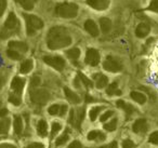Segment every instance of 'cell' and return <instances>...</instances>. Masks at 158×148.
Here are the masks:
<instances>
[{"label": "cell", "instance_id": "6da1fadb", "mask_svg": "<svg viewBox=\"0 0 158 148\" xmlns=\"http://www.w3.org/2000/svg\"><path fill=\"white\" fill-rule=\"evenodd\" d=\"M47 43L49 49L57 50L65 48L72 43V38L68 31L63 26H54L49 31L47 36Z\"/></svg>", "mask_w": 158, "mask_h": 148}, {"label": "cell", "instance_id": "7a4b0ae2", "mask_svg": "<svg viewBox=\"0 0 158 148\" xmlns=\"http://www.w3.org/2000/svg\"><path fill=\"white\" fill-rule=\"evenodd\" d=\"M55 13L61 18H73L78 13V6L76 3H61L55 8Z\"/></svg>", "mask_w": 158, "mask_h": 148}, {"label": "cell", "instance_id": "3957f363", "mask_svg": "<svg viewBox=\"0 0 158 148\" xmlns=\"http://www.w3.org/2000/svg\"><path fill=\"white\" fill-rule=\"evenodd\" d=\"M19 27H20V23H19L18 18L13 12H11L5 23V28L1 33V38H7L9 36L13 35L14 33L19 31Z\"/></svg>", "mask_w": 158, "mask_h": 148}, {"label": "cell", "instance_id": "277c9868", "mask_svg": "<svg viewBox=\"0 0 158 148\" xmlns=\"http://www.w3.org/2000/svg\"><path fill=\"white\" fill-rule=\"evenodd\" d=\"M24 18L25 21H26L27 34L29 36L34 35L36 31L44 27V22L38 16L33 15V14H24Z\"/></svg>", "mask_w": 158, "mask_h": 148}, {"label": "cell", "instance_id": "5b68a950", "mask_svg": "<svg viewBox=\"0 0 158 148\" xmlns=\"http://www.w3.org/2000/svg\"><path fill=\"white\" fill-rule=\"evenodd\" d=\"M50 98V94L44 89H35L31 92V100L36 105H44Z\"/></svg>", "mask_w": 158, "mask_h": 148}, {"label": "cell", "instance_id": "8992f818", "mask_svg": "<svg viewBox=\"0 0 158 148\" xmlns=\"http://www.w3.org/2000/svg\"><path fill=\"white\" fill-rule=\"evenodd\" d=\"M103 67L105 70L110 72H118L123 69V65L119 62V60H117L116 57H113V56L106 57L103 63Z\"/></svg>", "mask_w": 158, "mask_h": 148}, {"label": "cell", "instance_id": "52a82bcc", "mask_svg": "<svg viewBox=\"0 0 158 148\" xmlns=\"http://www.w3.org/2000/svg\"><path fill=\"white\" fill-rule=\"evenodd\" d=\"M85 115V109L84 108H79L77 110H70L69 115V123L75 125L77 129H80V123H81L82 119H84Z\"/></svg>", "mask_w": 158, "mask_h": 148}, {"label": "cell", "instance_id": "ba28073f", "mask_svg": "<svg viewBox=\"0 0 158 148\" xmlns=\"http://www.w3.org/2000/svg\"><path fill=\"white\" fill-rule=\"evenodd\" d=\"M44 62L56 70H62L65 67V61L61 56H44Z\"/></svg>", "mask_w": 158, "mask_h": 148}, {"label": "cell", "instance_id": "9c48e42d", "mask_svg": "<svg viewBox=\"0 0 158 148\" xmlns=\"http://www.w3.org/2000/svg\"><path fill=\"white\" fill-rule=\"evenodd\" d=\"M86 63L90 66H97L100 63V54L95 49H88L87 50Z\"/></svg>", "mask_w": 158, "mask_h": 148}, {"label": "cell", "instance_id": "30bf717a", "mask_svg": "<svg viewBox=\"0 0 158 148\" xmlns=\"http://www.w3.org/2000/svg\"><path fill=\"white\" fill-rule=\"evenodd\" d=\"M87 5L92 9L102 11V10H105L108 8L110 0H87Z\"/></svg>", "mask_w": 158, "mask_h": 148}, {"label": "cell", "instance_id": "8fae6325", "mask_svg": "<svg viewBox=\"0 0 158 148\" xmlns=\"http://www.w3.org/2000/svg\"><path fill=\"white\" fill-rule=\"evenodd\" d=\"M25 81L23 79L19 78V77H15V78L12 80L11 83V89L13 91V94H16V95L21 96V93L23 91V88H24Z\"/></svg>", "mask_w": 158, "mask_h": 148}, {"label": "cell", "instance_id": "7c38bea8", "mask_svg": "<svg viewBox=\"0 0 158 148\" xmlns=\"http://www.w3.org/2000/svg\"><path fill=\"white\" fill-rule=\"evenodd\" d=\"M132 130L135 133H145L147 131V123L145 119H138L132 125Z\"/></svg>", "mask_w": 158, "mask_h": 148}, {"label": "cell", "instance_id": "4fadbf2b", "mask_svg": "<svg viewBox=\"0 0 158 148\" xmlns=\"http://www.w3.org/2000/svg\"><path fill=\"white\" fill-rule=\"evenodd\" d=\"M149 31H151V27H149V25L146 24V23H141V24H139L138 27H136L135 35L138 36L139 38H144L148 35Z\"/></svg>", "mask_w": 158, "mask_h": 148}, {"label": "cell", "instance_id": "5bb4252c", "mask_svg": "<svg viewBox=\"0 0 158 148\" xmlns=\"http://www.w3.org/2000/svg\"><path fill=\"white\" fill-rule=\"evenodd\" d=\"M9 49H11V50H14L16 51V52L19 53H25L27 51V49H28V47H27L26 43H24V42H21V41H11L9 43Z\"/></svg>", "mask_w": 158, "mask_h": 148}, {"label": "cell", "instance_id": "9a60e30c", "mask_svg": "<svg viewBox=\"0 0 158 148\" xmlns=\"http://www.w3.org/2000/svg\"><path fill=\"white\" fill-rule=\"evenodd\" d=\"M85 28H86V31H88L91 36H93V37H98V36H99V28H98L94 21H92V20L87 21V22L85 23Z\"/></svg>", "mask_w": 158, "mask_h": 148}, {"label": "cell", "instance_id": "2e32d148", "mask_svg": "<svg viewBox=\"0 0 158 148\" xmlns=\"http://www.w3.org/2000/svg\"><path fill=\"white\" fill-rule=\"evenodd\" d=\"M117 106H118L119 108H121V109L125 110L127 117H130L134 111V107L132 106V105L128 104V103L123 102V101H118V102H117Z\"/></svg>", "mask_w": 158, "mask_h": 148}, {"label": "cell", "instance_id": "e0dca14e", "mask_svg": "<svg viewBox=\"0 0 158 148\" xmlns=\"http://www.w3.org/2000/svg\"><path fill=\"white\" fill-rule=\"evenodd\" d=\"M64 93H65L66 97H67V100L69 101V102L74 103V104L80 103V97H79L75 92H73L72 90L68 89V88H64Z\"/></svg>", "mask_w": 158, "mask_h": 148}, {"label": "cell", "instance_id": "ac0fdd59", "mask_svg": "<svg viewBox=\"0 0 158 148\" xmlns=\"http://www.w3.org/2000/svg\"><path fill=\"white\" fill-rule=\"evenodd\" d=\"M94 79L97 81V88L98 89H103L107 85V82H108V79L106 76L102 74H97L94 75Z\"/></svg>", "mask_w": 158, "mask_h": 148}, {"label": "cell", "instance_id": "d6986e66", "mask_svg": "<svg viewBox=\"0 0 158 148\" xmlns=\"http://www.w3.org/2000/svg\"><path fill=\"white\" fill-rule=\"evenodd\" d=\"M130 96H131L132 100L135 101L139 104H144V103L146 102V96L143 93H141V92L132 91L131 93H130Z\"/></svg>", "mask_w": 158, "mask_h": 148}, {"label": "cell", "instance_id": "ffe728a7", "mask_svg": "<svg viewBox=\"0 0 158 148\" xmlns=\"http://www.w3.org/2000/svg\"><path fill=\"white\" fill-rule=\"evenodd\" d=\"M100 26H101V29L104 34L108 33L112 28V22H110V18H102L100 20Z\"/></svg>", "mask_w": 158, "mask_h": 148}, {"label": "cell", "instance_id": "44dd1931", "mask_svg": "<svg viewBox=\"0 0 158 148\" xmlns=\"http://www.w3.org/2000/svg\"><path fill=\"white\" fill-rule=\"evenodd\" d=\"M37 132L40 136H46L48 133V124L44 120H40L37 125Z\"/></svg>", "mask_w": 158, "mask_h": 148}, {"label": "cell", "instance_id": "7402d4cb", "mask_svg": "<svg viewBox=\"0 0 158 148\" xmlns=\"http://www.w3.org/2000/svg\"><path fill=\"white\" fill-rule=\"evenodd\" d=\"M23 131V120L20 116L14 117V132L16 134H21Z\"/></svg>", "mask_w": 158, "mask_h": 148}, {"label": "cell", "instance_id": "603a6c76", "mask_svg": "<svg viewBox=\"0 0 158 148\" xmlns=\"http://www.w3.org/2000/svg\"><path fill=\"white\" fill-rule=\"evenodd\" d=\"M88 139L89 141H94V139L104 141V139H105V135L100 132V131H91L88 134Z\"/></svg>", "mask_w": 158, "mask_h": 148}, {"label": "cell", "instance_id": "cb8c5ba5", "mask_svg": "<svg viewBox=\"0 0 158 148\" xmlns=\"http://www.w3.org/2000/svg\"><path fill=\"white\" fill-rule=\"evenodd\" d=\"M106 93H107L108 95H120L121 92L118 90V85H117V83L114 82L107 87V89H106Z\"/></svg>", "mask_w": 158, "mask_h": 148}, {"label": "cell", "instance_id": "d4e9b609", "mask_svg": "<svg viewBox=\"0 0 158 148\" xmlns=\"http://www.w3.org/2000/svg\"><path fill=\"white\" fill-rule=\"evenodd\" d=\"M31 69H33V61H31V60H27V61H25L24 63L21 65L20 70L22 74H27V72H29Z\"/></svg>", "mask_w": 158, "mask_h": 148}, {"label": "cell", "instance_id": "484cf974", "mask_svg": "<svg viewBox=\"0 0 158 148\" xmlns=\"http://www.w3.org/2000/svg\"><path fill=\"white\" fill-rule=\"evenodd\" d=\"M9 126H10L9 119L0 120V134H7L8 131H9Z\"/></svg>", "mask_w": 158, "mask_h": 148}, {"label": "cell", "instance_id": "4316f807", "mask_svg": "<svg viewBox=\"0 0 158 148\" xmlns=\"http://www.w3.org/2000/svg\"><path fill=\"white\" fill-rule=\"evenodd\" d=\"M18 1L25 10H31L36 2V0H18Z\"/></svg>", "mask_w": 158, "mask_h": 148}, {"label": "cell", "instance_id": "83f0119b", "mask_svg": "<svg viewBox=\"0 0 158 148\" xmlns=\"http://www.w3.org/2000/svg\"><path fill=\"white\" fill-rule=\"evenodd\" d=\"M66 54H67V56L69 57L70 60H77L80 56V51L77 48H73V49H70V50H68Z\"/></svg>", "mask_w": 158, "mask_h": 148}, {"label": "cell", "instance_id": "f1b7e54d", "mask_svg": "<svg viewBox=\"0 0 158 148\" xmlns=\"http://www.w3.org/2000/svg\"><path fill=\"white\" fill-rule=\"evenodd\" d=\"M116 128H117V119H113L110 122L104 124V129H105L106 131H110V132L115 131L116 130Z\"/></svg>", "mask_w": 158, "mask_h": 148}, {"label": "cell", "instance_id": "f546056e", "mask_svg": "<svg viewBox=\"0 0 158 148\" xmlns=\"http://www.w3.org/2000/svg\"><path fill=\"white\" fill-rule=\"evenodd\" d=\"M103 109V107L102 106H100V107H93L92 109L90 110V119H91V121H94L95 119H97V117H98V115L100 113V111Z\"/></svg>", "mask_w": 158, "mask_h": 148}, {"label": "cell", "instance_id": "4dcf8cb0", "mask_svg": "<svg viewBox=\"0 0 158 148\" xmlns=\"http://www.w3.org/2000/svg\"><path fill=\"white\" fill-rule=\"evenodd\" d=\"M78 77L80 78V80H81L82 82L85 83V85H86L87 88H92V85H93L92 81H91L90 79L87 78V77L85 76L84 74H81V72H79V74H78Z\"/></svg>", "mask_w": 158, "mask_h": 148}, {"label": "cell", "instance_id": "1f68e13d", "mask_svg": "<svg viewBox=\"0 0 158 148\" xmlns=\"http://www.w3.org/2000/svg\"><path fill=\"white\" fill-rule=\"evenodd\" d=\"M7 54H8V56L12 60H21V57H22L21 53L16 52V51H14V50H11V49H9V50L7 51Z\"/></svg>", "mask_w": 158, "mask_h": 148}, {"label": "cell", "instance_id": "d6a6232c", "mask_svg": "<svg viewBox=\"0 0 158 148\" xmlns=\"http://www.w3.org/2000/svg\"><path fill=\"white\" fill-rule=\"evenodd\" d=\"M68 139V134H67V131L64 133L63 135H61L60 137H57L56 139V146H61V145H64V144L67 142Z\"/></svg>", "mask_w": 158, "mask_h": 148}, {"label": "cell", "instance_id": "836d02e7", "mask_svg": "<svg viewBox=\"0 0 158 148\" xmlns=\"http://www.w3.org/2000/svg\"><path fill=\"white\" fill-rule=\"evenodd\" d=\"M9 101L13 105H15V106H19V105L21 104V96H19V95H16V94L12 93L11 95H10V97H9Z\"/></svg>", "mask_w": 158, "mask_h": 148}, {"label": "cell", "instance_id": "e575fe53", "mask_svg": "<svg viewBox=\"0 0 158 148\" xmlns=\"http://www.w3.org/2000/svg\"><path fill=\"white\" fill-rule=\"evenodd\" d=\"M48 111H49V113H50V115H52V116L59 115V113H60V105H57V104L52 105V106L49 107Z\"/></svg>", "mask_w": 158, "mask_h": 148}, {"label": "cell", "instance_id": "d590c367", "mask_svg": "<svg viewBox=\"0 0 158 148\" xmlns=\"http://www.w3.org/2000/svg\"><path fill=\"white\" fill-rule=\"evenodd\" d=\"M61 130V124L57 122H53L52 123V131H51V136L54 137L55 135L59 133V131Z\"/></svg>", "mask_w": 158, "mask_h": 148}, {"label": "cell", "instance_id": "8d00e7d4", "mask_svg": "<svg viewBox=\"0 0 158 148\" xmlns=\"http://www.w3.org/2000/svg\"><path fill=\"white\" fill-rule=\"evenodd\" d=\"M154 74H155V78L158 82V52L155 55V60H154Z\"/></svg>", "mask_w": 158, "mask_h": 148}, {"label": "cell", "instance_id": "74e56055", "mask_svg": "<svg viewBox=\"0 0 158 148\" xmlns=\"http://www.w3.org/2000/svg\"><path fill=\"white\" fill-rule=\"evenodd\" d=\"M148 9L153 12H157L158 13V0H152L151 3H149Z\"/></svg>", "mask_w": 158, "mask_h": 148}, {"label": "cell", "instance_id": "f35d334b", "mask_svg": "<svg viewBox=\"0 0 158 148\" xmlns=\"http://www.w3.org/2000/svg\"><path fill=\"white\" fill-rule=\"evenodd\" d=\"M151 143L155 144V145H158V131H156V132L152 133L151 136H149V139H148Z\"/></svg>", "mask_w": 158, "mask_h": 148}, {"label": "cell", "instance_id": "ab89813d", "mask_svg": "<svg viewBox=\"0 0 158 148\" xmlns=\"http://www.w3.org/2000/svg\"><path fill=\"white\" fill-rule=\"evenodd\" d=\"M113 115H114V111H113V110H108V111H106L105 113H103V115L101 116V118H100V119H101L102 122H104V121H106V120H107L110 117H112Z\"/></svg>", "mask_w": 158, "mask_h": 148}, {"label": "cell", "instance_id": "60d3db41", "mask_svg": "<svg viewBox=\"0 0 158 148\" xmlns=\"http://www.w3.org/2000/svg\"><path fill=\"white\" fill-rule=\"evenodd\" d=\"M134 147H135V145H134V143L132 141H130V139H126V141H123V148H134Z\"/></svg>", "mask_w": 158, "mask_h": 148}, {"label": "cell", "instance_id": "b9f144b4", "mask_svg": "<svg viewBox=\"0 0 158 148\" xmlns=\"http://www.w3.org/2000/svg\"><path fill=\"white\" fill-rule=\"evenodd\" d=\"M7 8V0H0V16L2 15Z\"/></svg>", "mask_w": 158, "mask_h": 148}, {"label": "cell", "instance_id": "7bdbcfd3", "mask_svg": "<svg viewBox=\"0 0 158 148\" xmlns=\"http://www.w3.org/2000/svg\"><path fill=\"white\" fill-rule=\"evenodd\" d=\"M39 83H40V78L38 76H35L31 79V85H33V87H36V85H38Z\"/></svg>", "mask_w": 158, "mask_h": 148}, {"label": "cell", "instance_id": "ee69618b", "mask_svg": "<svg viewBox=\"0 0 158 148\" xmlns=\"http://www.w3.org/2000/svg\"><path fill=\"white\" fill-rule=\"evenodd\" d=\"M69 148H82V145L78 141H75L69 145Z\"/></svg>", "mask_w": 158, "mask_h": 148}, {"label": "cell", "instance_id": "f6af8a7d", "mask_svg": "<svg viewBox=\"0 0 158 148\" xmlns=\"http://www.w3.org/2000/svg\"><path fill=\"white\" fill-rule=\"evenodd\" d=\"M66 110H67V106H66V105H61V106H60L59 115L60 116H64L66 113Z\"/></svg>", "mask_w": 158, "mask_h": 148}, {"label": "cell", "instance_id": "bcb514c9", "mask_svg": "<svg viewBox=\"0 0 158 148\" xmlns=\"http://www.w3.org/2000/svg\"><path fill=\"white\" fill-rule=\"evenodd\" d=\"M26 148H44V145L40 143H33L31 145H28Z\"/></svg>", "mask_w": 158, "mask_h": 148}, {"label": "cell", "instance_id": "7dc6e473", "mask_svg": "<svg viewBox=\"0 0 158 148\" xmlns=\"http://www.w3.org/2000/svg\"><path fill=\"white\" fill-rule=\"evenodd\" d=\"M100 148H118V146H117V143H116V142H112V143L108 144V145L102 146V147H100Z\"/></svg>", "mask_w": 158, "mask_h": 148}, {"label": "cell", "instance_id": "c3c4849f", "mask_svg": "<svg viewBox=\"0 0 158 148\" xmlns=\"http://www.w3.org/2000/svg\"><path fill=\"white\" fill-rule=\"evenodd\" d=\"M0 148H15V146L11 145V144H1Z\"/></svg>", "mask_w": 158, "mask_h": 148}, {"label": "cell", "instance_id": "681fc988", "mask_svg": "<svg viewBox=\"0 0 158 148\" xmlns=\"http://www.w3.org/2000/svg\"><path fill=\"white\" fill-rule=\"evenodd\" d=\"M8 115V109L3 108V109H0V117H5V116Z\"/></svg>", "mask_w": 158, "mask_h": 148}, {"label": "cell", "instance_id": "f907efd6", "mask_svg": "<svg viewBox=\"0 0 158 148\" xmlns=\"http://www.w3.org/2000/svg\"><path fill=\"white\" fill-rule=\"evenodd\" d=\"M89 101L91 102V101H93V98L91 96H87V102H89Z\"/></svg>", "mask_w": 158, "mask_h": 148}, {"label": "cell", "instance_id": "816d5d0a", "mask_svg": "<svg viewBox=\"0 0 158 148\" xmlns=\"http://www.w3.org/2000/svg\"><path fill=\"white\" fill-rule=\"evenodd\" d=\"M0 89H1V81H0Z\"/></svg>", "mask_w": 158, "mask_h": 148}]
</instances>
